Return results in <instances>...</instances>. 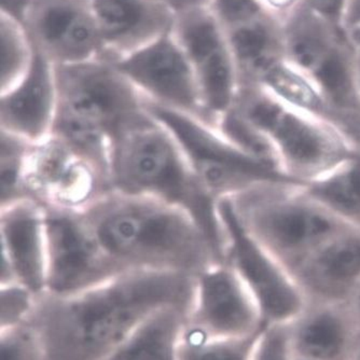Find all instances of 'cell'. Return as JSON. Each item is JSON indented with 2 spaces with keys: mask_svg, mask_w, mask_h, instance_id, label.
Wrapping results in <instances>:
<instances>
[{
  "mask_svg": "<svg viewBox=\"0 0 360 360\" xmlns=\"http://www.w3.org/2000/svg\"><path fill=\"white\" fill-rule=\"evenodd\" d=\"M195 276L132 271L74 296L42 293L32 323L46 360H104L141 321L161 307L189 311Z\"/></svg>",
  "mask_w": 360,
  "mask_h": 360,
  "instance_id": "6da1fadb",
  "label": "cell"
},
{
  "mask_svg": "<svg viewBox=\"0 0 360 360\" xmlns=\"http://www.w3.org/2000/svg\"><path fill=\"white\" fill-rule=\"evenodd\" d=\"M80 212L103 250L123 272L196 276L224 264L199 224L169 204L109 191Z\"/></svg>",
  "mask_w": 360,
  "mask_h": 360,
  "instance_id": "7a4b0ae2",
  "label": "cell"
},
{
  "mask_svg": "<svg viewBox=\"0 0 360 360\" xmlns=\"http://www.w3.org/2000/svg\"><path fill=\"white\" fill-rule=\"evenodd\" d=\"M58 108L51 134L108 179L113 139L150 117L147 102L109 58L54 64Z\"/></svg>",
  "mask_w": 360,
  "mask_h": 360,
  "instance_id": "3957f363",
  "label": "cell"
},
{
  "mask_svg": "<svg viewBox=\"0 0 360 360\" xmlns=\"http://www.w3.org/2000/svg\"><path fill=\"white\" fill-rule=\"evenodd\" d=\"M109 187L110 191L155 200L187 212L224 261L226 236L217 200L196 178L175 137L151 113L111 143Z\"/></svg>",
  "mask_w": 360,
  "mask_h": 360,
  "instance_id": "277c9868",
  "label": "cell"
},
{
  "mask_svg": "<svg viewBox=\"0 0 360 360\" xmlns=\"http://www.w3.org/2000/svg\"><path fill=\"white\" fill-rule=\"evenodd\" d=\"M303 186L262 184L228 198L246 231L291 273L321 244L349 228Z\"/></svg>",
  "mask_w": 360,
  "mask_h": 360,
  "instance_id": "5b68a950",
  "label": "cell"
},
{
  "mask_svg": "<svg viewBox=\"0 0 360 360\" xmlns=\"http://www.w3.org/2000/svg\"><path fill=\"white\" fill-rule=\"evenodd\" d=\"M231 109L270 141L283 171L301 183L359 150L328 123L286 104L258 84L240 86Z\"/></svg>",
  "mask_w": 360,
  "mask_h": 360,
  "instance_id": "8992f818",
  "label": "cell"
},
{
  "mask_svg": "<svg viewBox=\"0 0 360 360\" xmlns=\"http://www.w3.org/2000/svg\"><path fill=\"white\" fill-rule=\"evenodd\" d=\"M147 108L175 137L196 178L217 201L262 184L305 185L245 153L215 127L200 119L148 102Z\"/></svg>",
  "mask_w": 360,
  "mask_h": 360,
  "instance_id": "52a82bcc",
  "label": "cell"
},
{
  "mask_svg": "<svg viewBox=\"0 0 360 360\" xmlns=\"http://www.w3.org/2000/svg\"><path fill=\"white\" fill-rule=\"evenodd\" d=\"M217 208L226 236L224 264L250 291L264 326L288 325L307 305L302 289L280 261L246 231L228 198L218 200Z\"/></svg>",
  "mask_w": 360,
  "mask_h": 360,
  "instance_id": "ba28073f",
  "label": "cell"
},
{
  "mask_svg": "<svg viewBox=\"0 0 360 360\" xmlns=\"http://www.w3.org/2000/svg\"><path fill=\"white\" fill-rule=\"evenodd\" d=\"M46 292L68 297L124 274L103 250L80 212L44 207Z\"/></svg>",
  "mask_w": 360,
  "mask_h": 360,
  "instance_id": "9c48e42d",
  "label": "cell"
},
{
  "mask_svg": "<svg viewBox=\"0 0 360 360\" xmlns=\"http://www.w3.org/2000/svg\"><path fill=\"white\" fill-rule=\"evenodd\" d=\"M171 32L193 70L208 123L216 127L240 90L226 30L212 10L200 9L175 15Z\"/></svg>",
  "mask_w": 360,
  "mask_h": 360,
  "instance_id": "30bf717a",
  "label": "cell"
},
{
  "mask_svg": "<svg viewBox=\"0 0 360 360\" xmlns=\"http://www.w3.org/2000/svg\"><path fill=\"white\" fill-rule=\"evenodd\" d=\"M25 186L30 199L44 207L75 212L86 210L110 191L108 180L53 134L30 145Z\"/></svg>",
  "mask_w": 360,
  "mask_h": 360,
  "instance_id": "8fae6325",
  "label": "cell"
},
{
  "mask_svg": "<svg viewBox=\"0 0 360 360\" xmlns=\"http://www.w3.org/2000/svg\"><path fill=\"white\" fill-rule=\"evenodd\" d=\"M112 62L147 102L208 123L193 70L171 32Z\"/></svg>",
  "mask_w": 360,
  "mask_h": 360,
  "instance_id": "7c38bea8",
  "label": "cell"
},
{
  "mask_svg": "<svg viewBox=\"0 0 360 360\" xmlns=\"http://www.w3.org/2000/svg\"><path fill=\"white\" fill-rule=\"evenodd\" d=\"M186 328L202 337L233 339L258 335L264 323L236 271L217 264L195 276Z\"/></svg>",
  "mask_w": 360,
  "mask_h": 360,
  "instance_id": "4fadbf2b",
  "label": "cell"
},
{
  "mask_svg": "<svg viewBox=\"0 0 360 360\" xmlns=\"http://www.w3.org/2000/svg\"><path fill=\"white\" fill-rule=\"evenodd\" d=\"M22 24L34 48L53 64L103 56L90 0H30Z\"/></svg>",
  "mask_w": 360,
  "mask_h": 360,
  "instance_id": "5bb4252c",
  "label": "cell"
},
{
  "mask_svg": "<svg viewBox=\"0 0 360 360\" xmlns=\"http://www.w3.org/2000/svg\"><path fill=\"white\" fill-rule=\"evenodd\" d=\"M0 286L19 284L38 296L46 292L44 207L24 200L0 208Z\"/></svg>",
  "mask_w": 360,
  "mask_h": 360,
  "instance_id": "9a60e30c",
  "label": "cell"
},
{
  "mask_svg": "<svg viewBox=\"0 0 360 360\" xmlns=\"http://www.w3.org/2000/svg\"><path fill=\"white\" fill-rule=\"evenodd\" d=\"M103 58L118 60L169 34L175 14L157 0H90Z\"/></svg>",
  "mask_w": 360,
  "mask_h": 360,
  "instance_id": "2e32d148",
  "label": "cell"
},
{
  "mask_svg": "<svg viewBox=\"0 0 360 360\" xmlns=\"http://www.w3.org/2000/svg\"><path fill=\"white\" fill-rule=\"evenodd\" d=\"M56 108L54 64L35 49L25 77L13 88L0 93V129L38 143L51 135Z\"/></svg>",
  "mask_w": 360,
  "mask_h": 360,
  "instance_id": "e0dca14e",
  "label": "cell"
},
{
  "mask_svg": "<svg viewBox=\"0 0 360 360\" xmlns=\"http://www.w3.org/2000/svg\"><path fill=\"white\" fill-rule=\"evenodd\" d=\"M307 301L347 303L360 281V228L323 243L291 271Z\"/></svg>",
  "mask_w": 360,
  "mask_h": 360,
  "instance_id": "ac0fdd59",
  "label": "cell"
},
{
  "mask_svg": "<svg viewBox=\"0 0 360 360\" xmlns=\"http://www.w3.org/2000/svg\"><path fill=\"white\" fill-rule=\"evenodd\" d=\"M287 326L293 355L309 360H349L359 335L347 303L307 301Z\"/></svg>",
  "mask_w": 360,
  "mask_h": 360,
  "instance_id": "d6986e66",
  "label": "cell"
},
{
  "mask_svg": "<svg viewBox=\"0 0 360 360\" xmlns=\"http://www.w3.org/2000/svg\"><path fill=\"white\" fill-rule=\"evenodd\" d=\"M224 30L240 86L258 84L270 66L285 58L284 21L268 10L250 21Z\"/></svg>",
  "mask_w": 360,
  "mask_h": 360,
  "instance_id": "ffe728a7",
  "label": "cell"
},
{
  "mask_svg": "<svg viewBox=\"0 0 360 360\" xmlns=\"http://www.w3.org/2000/svg\"><path fill=\"white\" fill-rule=\"evenodd\" d=\"M187 314L188 309L179 305L157 309L104 360H177Z\"/></svg>",
  "mask_w": 360,
  "mask_h": 360,
  "instance_id": "44dd1931",
  "label": "cell"
},
{
  "mask_svg": "<svg viewBox=\"0 0 360 360\" xmlns=\"http://www.w3.org/2000/svg\"><path fill=\"white\" fill-rule=\"evenodd\" d=\"M343 28L301 4L284 20L285 60L307 75L347 37Z\"/></svg>",
  "mask_w": 360,
  "mask_h": 360,
  "instance_id": "7402d4cb",
  "label": "cell"
},
{
  "mask_svg": "<svg viewBox=\"0 0 360 360\" xmlns=\"http://www.w3.org/2000/svg\"><path fill=\"white\" fill-rule=\"evenodd\" d=\"M302 189L335 217L360 228V150L307 181Z\"/></svg>",
  "mask_w": 360,
  "mask_h": 360,
  "instance_id": "603a6c76",
  "label": "cell"
},
{
  "mask_svg": "<svg viewBox=\"0 0 360 360\" xmlns=\"http://www.w3.org/2000/svg\"><path fill=\"white\" fill-rule=\"evenodd\" d=\"M258 84L286 104L328 123L347 139L341 121L313 81L285 58L270 66L259 79Z\"/></svg>",
  "mask_w": 360,
  "mask_h": 360,
  "instance_id": "cb8c5ba5",
  "label": "cell"
},
{
  "mask_svg": "<svg viewBox=\"0 0 360 360\" xmlns=\"http://www.w3.org/2000/svg\"><path fill=\"white\" fill-rule=\"evenodd\" d=\"M0 93H4L19 84L27 74L35 56V49L23 24L4 12H0Z\"/></svg>",
  "mask_w": 360,
  "mask_h": 360,
  "instance_id": "d4e9b609",
  "label": "cell"
},
{
  "mask_svg": "<svg viewBox=\"0 0 360 360\" xmlns=\"http://www.w3.org/2000/svg\"><path fill=\"white\" fill-rule=\"evenodd\" d=\"M32 143L0 129V208L30 200L26 190L25 171Z\"/></svg>",
  "mask_w": 360,
  "mask_h": 360,
  "instance_id": "484cf974",
  "label": "cell"
},
{
  "mask_svg": "<svg viewBox=\"0 0 360 360\" xmlns=\"http://www.w3.org/2000/svg\"><path fill=\"white\" fill-rule=\"evenodd\" d=\"M259 333L246 338L212 339L185 327L178 345L177 360H252Z\"/></svg>",
  "mask_w": 360,
  "mask_h": 360,
  "instance_id": "4316f807",
  "label": "cell"
},
{
  "mask_svg": "<svg viewBox=\"0 0 360 360\" xmlns=\"http://www.w3.org/2000/svg\"><path fill=\"white\" fill-rule=\"evenodd\" d=\"M1 360H46L39 331L30 323L0 329Z\"/></svg>",
  "mask_w": 360,
  "mask_h": 360,
  "instance_id": "83f0119b",
  "label": "cell"
},
{
  "mask_svg": "<svg viewBox=\"0 0 360 360\" xmlns=\"http://www.w3.org/2000/svg\"><path fill=\"white\" fill-rule=\"evenodd\" d=\"M38 297L22 285L0 286V329L30 323L37 307Z\"/></svg>",
  "mask_w": 360,
  "mask_h": 360,
  "instance_id": "f1b7e54d",
  "label": "cell"
},
{
  "mask_svg": "<svg viewBox=\"0 0 360 360\" xmlns=\"http://www.w3.org/2000/svg\"><path fill=\"white\" fill-rule=\"evenodd\" d=\"M252 360H295L288 326H264L257 338Z\"/></svg>",
  "mask_w": 360,
  "mask_h": 360,
  "instance_id": "f546056e",
  "label": "cell"
},
{
  "mask_svg": "<svg viewBox=\"0 0 360 360\" xmlns=\"http://www.w3.org/2000/svg\"><path fill=\"white\" fill-rule=\"evenodd\" d=\"M212 13L224 30L255 19L264 11L259 0H212Z\"/></svg>",
  "mask_w": 360,
  "mask_h": 360,
  "instance_id": "4dcf8cb0",
  "label": "cell"
},
{
  "mask_svg": "<svg viewBox=\"0 0 360 360\" xmlns=\"http://www.w3.org/2000/svg\"><path fill=\"white\" fill-rule=\"evenodd\" d=\"M347 1L349 0H303L302 4L331 23L343 28Z\"/></svg>",
  "mask_w": 360,
  "mask_h": 360,
  "instance_id": "1f68e13d",
  "label": "cell"
},
{
  "mask_svg": "<svg viewBox=\"0 0 360 360\" xmlns=\"http://www.w3.org/2000/svg\"><path fill=\"white\" fill-rule=\"evenodd\" d=\"M167 6L175 15L193 11V10L210 9L212 0H157Z\"/></svg>",
  "mask_w": 360,
  "mask_h": 360,
  "instance_id": "d6a6232c",
  "label": "cell"
},
{
  "mask_svg": "<svg viewBox=\"0 0 360 360\" xmlns=\"http://www.w3.org/2000/svg\"><path fill=\"white\" fill-rule=\"evenodd\" d=\"M303 0H259L264 9L284 21L285 18L302 4Z\"/></svg>",
  "mask_w": 360,
  "mask_h": 360,
  "instance_id": "836d02e7",
  "label": "cell"
},
{
  "mask_svg": "<svg viewBox=\"0 0 360 360\" xmlns=\"http://www.w3.org/2000/svg\"><path fill=\"white\" fill-rule=\"evenodd\" d=\"M0 12L7 13L22 23L30 0H0Z\"/></svg>",
  "mask_w": 360,
  "mask_h": 360,
  "instance_id": "e575fe53",
  "label": "cell"
},
{
  "mask_svg": "<svg viewBox=\"0 0 360 360\" xmlns=\"http://www.w3.org/2000/svg\"><path fill=\"white\" fill-rule=\"evenodd\" d=\"M357 27H360V0H349L343 18V30L349 32Z\"/></svg>",
  "mask_w": 360,
  "mask_h": 360,
  "instance_id": "d590c367",
  "label": "cell"
},
{
  "mask_svg": "<svg viewBox=\"0 0 360 360\" xmlns=\"http://www.w3.org/2000/svg\"><path fill=\"white\" fill-rule=\"evenodd\" d=\"M347 303L360 333V281Z\"/></svg>",
  "mask_w": 360,
  "mask_h": 360,
  "instance_id": "8d00e7d4",
  "label": "cell"
},
{
  "mask_svg": "<svg viewBox=\"0 0 360 360\" xmlns=\"http://www.w3.org/2000/svg\"><path fill=\"white\" fill-rule=\"evenodd\" d=\"M347 34L349 36V39L351 40L352 44L355 46L356 50L360 53V27L349 30Z\"/></svg>",
  "mask_w": 360,
  "mask_h": 360,
  "instance_id": "74e56055",
  "label": "cell"
},
{
  "mask_svg": "<svg viewBox=\"0 0 360 360\" xmlns=\"http://www.w3.org/2000/svg\"><path fill=\"white\" fill-rule=\"evenodd\" d=\"M349 360H360V333L356 340L355 345H354L353 351H352L351 356Z\"/></svg>",
  "mask_w": 360,
  "mask_h": 360,
  "instance_id": "f35d334b",
  "label": "cell"
},
{
  "mask_svg": "<svg viewBox=\"0 0 360 360\" xmlns=\"http://www.w3.org/2000/svg\"><path fill=\"white\" fill-rule=\"evenodd\" d=\"M358 74H359V84H360V53H359V58H358Z\"/></svg>",
  "mask_w": 360,
  "mask_h": 360,
  "instance_id": "ab89813d",
  "label": "cell"
},
{
  "mask_svg": "<svg viewBox=\"0 0 360 360\" xmlns=\"http://www.w3.org/2000/svg\"><path fill=\"white\" fill-rule=\"evenodd\" d=\"M295 360H309V359H304V358H299V357H296V356H295Z\"/></svg>",
  "mask_w": 360,
  "mask_h": 360,
  "instance_id": "60d3db41",
  "label": "cell"
}]
</instances>
